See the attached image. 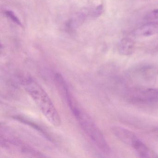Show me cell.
<instances>
[{"mask_svg": "<svg viewBox=\"0 0 158 158\" xmlns=\"http://www.w3.org/2000/svg\"><path fill=\"white\" fill-rule=\"evenodd\" d=\"M112 130L117 138L125 144L131 147L134 142L138 139L133 132L121 127H113L112 128Z\"/></svg>", "mask_w": 158, "mask_h": 158, "instance_id": "4", "label": "cell"}, {"mask_svg": "<svg viewBox=\"0 0 158 158\" xmlns=\"http://www.w3.org/2000/svg\"><path fill=\"white\" fill-rule=\"evenodd\" d=\"M5 14L6 16L12 20L14 23L17 24L18 25L22 26V23L21 21L13 11L11 10H6L5 11Z\"/></svg>", "mask_w": 158, "mask_h": 158, "instance_id": "8", "label": "cell"}, {"mask_svg": "<svg viewBox=\"0 0 158 158\" xmlns=\"http://www.w3.org/2000/svg\"><path fill=\"white\" fill-rule=\"evenodd\" d=\"M135 49V42L129 37H124L120 40L117 47L119 54L124 56L131 55Z\"/></svg>", "mask_w": 158, "mask_h": 158, "instance_id": "6", "label": "cell"}, {"mask_svg": "<svg viewBox=\"0 0 158 158\" xmlns=\"http://www.w3.org/2000/svg\"><path fill=\"white\" fill-rule=\"evenodd\" d=\"M145 20L151 21L158 19V9H155L149 12L144 18Z\"/></svg>", "mask_w": 158, "mask_h": 158, "instance_id": "9", "label": "cell"}, {"mask_svg": "<svg viewBox=\"0 0 158 158\" xmlns=\"http://www.w3.org/2000/svg\"><path fill=\"white\" fill-rule=\"evenodd\" d=\"M23 85L25 89L46 119L54 126H60L61 124L60 115L43 88L31 77L24 79Z\"/></svg>", "mask_w": 158, "mask_h": 158, "instance_id": "2", "label": "cell"}, {"mask_svg": "<svg viewBox=\"0 0 158 158\" xmlns=\"http://www.w3.org/2000/svg\"><path fill=\"white\" fill-rule=\"evenodd\" d=\"M141 158L149 157L150 150L148 147L139 139H138L132 146Z\"/></svg>", "mask_w": 158, "mask_h": 158, "instance_id": "7", "label": "cell"}, {"mask_svg": "<svg viewBox=\"0 0 158 158\" xmlns=\"http://www.w3.org/2000/svg\"><path fill=\"white\" fill-rule=\"evenodd\" d=\"M54 80L57 87L81 128L102 152L107 155L110 154V148L103 134L90 115L76 99L62 75L59 73L55 74Z\"/></svg>", "mask_w": 158, "mask_h": 158, "instance_id": "1", "label": "cell"}, {"mask_svg": "<svg viewBox=\"0 0 158 158\" xmlns=\"http://www.w3.org/2000/svg\"><path fill=\"white\" fill-rule=\"evenodd\" d=\"M130 101L138 103H153L158 102V88L134 89L128 95Z\"/></svg>", "mask_w": 158, "mask_h": 158, "instance_id": "3", "label": "cell"}, {"mask_svg": "<svg viewBox=\"0 0 158 158\" xmlns=\"http://www.w3.org/2000/svg\"><path fill=\"white\" fill-rule=\"evenodd\" d=\"M133 34L138 36L148 37L158 34V22H152L137 28Z\"/></svg>", "mask_w": 158, "mask_h": 158, "instance_id": "5", "label": "cell"}]
</instances>
